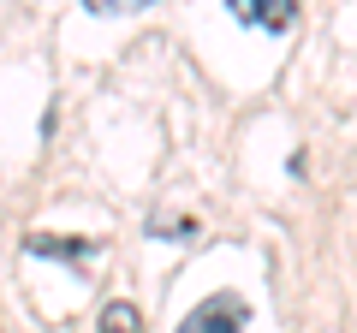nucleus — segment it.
<instances>
[{
	"label": "nucleus",
	"mask_w": 357,
	"mask_h": 333,
	"mask_svg": "<svg viewBox=\"0 0 357 333\" xmlns=\"http://www.w3.org/2000/svg\"><path fill=\"white\" fill-rule=\"evenodd\" d=\"M244 321H250L244 297L238 292H215V297H203L191 316L178 321V333H244Z\"/></svg>",
	"instance_id": "obj_1"
},
{
	"label": "nucleus",
	"mask_w": 357,
	"mask_h": 333,
	"mask_svg": "<svg viewBox=\"0 0 357 333\" xmlns=\"http://www.w3.org/2000/svg\"><path fill=\"white\" fill-rule=\"evenodd\" d=\"M227 13L250 30H268V36H286L298 18V0H227Z\"/></svg>",
	"instance_id": "obj_2"
},
{
	"label": "nucleus",
	"mask_w": 357,
	"mask_h": 333,
	"mask_svg": "<svg viewBox=\"0 0 357 333\" xmlns=\"http://www.w3.org/2000/svg\"><path fill=\"white\" fill-rule=\"evenodd\" d=\"M30 256H60V262H84L96 256V238H60V232H30L24 238Z\"/></svg>",
	"instance_id": "obj_3"
},
{
	"label": "nucleus",
	"mask_w": 357,
	"mask_h": 333,
	"mask_svg": "<svg viewBox=\"0 0 357 333\" xmlns=\"http://www.w3.org/2000/svg\"><path fill=\"white\" fill-rule=\"evenodd\" d=\"M102 333H143V316H137V304L114 297V304L102 309Z\"/></svg>",
	"instance_id": "obj_4"
},
{
	"label": "nucleus",
	"mask_w": 357,
	"mask_h": 333,
	"mask_svg": "<svg viewBox=\"0 0 357 333\" xmlns=\"http://www.w3.org/2000/svg\"><path fill=\"white\" fill-rule=\"evenodd\" d=\"M131 6H149V0H84V13L107 18V13H131Z\"/></svg>",
	"instance_id": "obj_5"
}]
</instances>
